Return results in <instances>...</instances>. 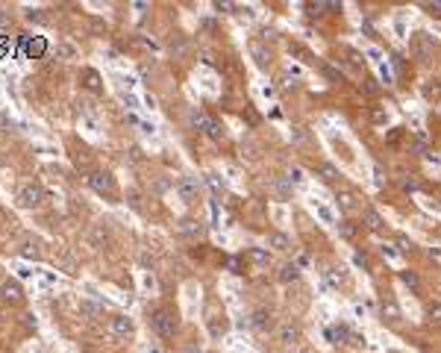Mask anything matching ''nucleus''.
<instances>
[{
    "mask_svg": "<svg viewBox=\"0 0 441 353\" xmlns=\"http://www.w3.org/2000/svg\"><path fill=\"white\" fill-rule=\"evenodd\" d=\"M397 244H400V250H403V253L412 250V241H406V238H397Z\"/></svg>",
    "mask_w": 441,
    "mask_h": 353,
    "instance_id": "cd10ccee",
    "label": "nucleus"
},
{
    "mask_svg": "<svg viewBox=\"0 0 441 353\" xmlns=\"http://www.w3.org/2000/svg\"><path fill=\"white\" fill-rule=\"evenodd\" d=\"M297 277H300V268H297V265H283V268H280V280H283V283H294Z\"/></svg>",
    "mask_w": 441,
    "mask_h": 353,
    "instance_id": "a211bd4d",
    "label": "nucleus"
},
{
    "mask_svg": "<svg viewBox=\"0 0 441 353\" xmlns=\"http://www.w3.org/2000/svg\"><path fill=\"white\" fill-rule=\"evenodd\" d=\"M21 256H27V259H38L41 250H38V241H27L24 247H21Z\"/></svg>",
    "mask_w": 441,
    "mask_h": 353,
    "instance_id": "5701e85b",
    "label": "nucleus"
},
{
    "mask_svg": "<svg viewBox=\"0 0 441 353\" xmlns=\"http://www.w3.org/2000/svg\"><path fill=\"white\" fill-rule=\"evenodd\" d=\"M297 353H306V350H297Z\"/></svg>",
    "mask_w": 441,
    "mask_h": 353,
    "instance_id": "72a5a7b5",
    "label": "nucleus"
},
{
    "mask_svg": "<svg viewBox=\"0 0 441 353\" xmlns=\"http://www.w3.org/2000/svg\"><path fill=\"white\" fill-rule=\"evenodd\" d=\"M291 135H294V141H303V130H300V127H294V133H291Z\"/></svg>",
    "mask_w": 441,
    "mask_h": 353,
    "instance_id": "7c9ffc66",
    "label": "nucleus"
},
{
    "mask_svg": "<svg viewBox=\"0 0 441 353\" xmlns=\"http://www.w3.org/2000/svg\"><path fill=\"white\" fill-rule=\"evenodd\" d=\"M197 191H200V185H197V180L194 177H183L180 183H177V194L183 197V200H197Z\"/></svg>",
    "mask_w": 441,
    "mask_h": 353,
    "instance_id": "0eeeda50",
    "label": "nucleus"
},
{
    "mask_svg": "<svg viewBox=\"0 0 441 353\" xmlns=\"http://www.w3.org/2000/svg\"><path fill=\"white\" fill-rule=\"evenodd\" d=\"M362 221H365V227H368V230H373V233H379V230H382V218H379V212H376V209H365V212H362Z\"/></svg>",
    "mask_w": 441,
    "mask_h": 353,
    "instance_id": "4468645a",
    "label": "nucleus"
},
{
    "mask_svg": "<svg viewBox=\"0 0 441 353\" xmlns=\"http://www.w3.org/2000/svg\"><path fill=\"white\" fill-rule=\"evenodd\" d=\"M291 180H294V183H300V180H303V171L294 168V171H291Z\"/></svg>",
    "mask_w": 441,
    "mask_h": 353,
    "instance_id": "c85d7f7f",
    "label": "nucleus"
},
{
    "mask_svg": "<svg viewBox=\"0 0 441 353\" xmlns=\"http://www.w3.org/2000/svg\"><path fill=\"white\" fill-rule=\"evenodd\" d=\"M186 353H197V350H186Z\"/></svg>",
    "mask_w": 441,
    "mask_h": 353,
    "instance_id": "473e14b6",
    "label": "nucleus"
},
{
    "mask_svg": "<svg viewBox=\"0 0 441 353\" xmlns=\"http://www.w3.org/2000/svg\"><path fill=\"white\" fill-rule=\"evenodd\" d=\"M6 24H9V21H6V18L0 15V27H6Z\"/></svg>",
    "mask_w": 441,
    "mask_h": 353,
    "instance_id": "2f4dec72",
    "label": "nucleus"
},
{
    "mask_svg": "<svg viewBox=\"0 0 441 353\" xmlns=\"http://www.w3.org/2000/svg\"><path fill=\"white\" fill-rule=\"evenodd\" d=\"M424 97H426V100H435V97H441V85L435 83V80H429V83L424 85Z\"/></svg>",
    "mask_w": 441,
    "mask_h": 353,
    "instance_id": "4be33fe9",
    "label": "nucleus"
},
{
    "mask_svg": "<svg viewBox=\"0 0 441 353\" xmlns=\"http://www.w3.org/2000/svg\"><path fill=\"white\" fill-rule=\"evenodd\" d=\"M150 324L162 338H171L174 333H177V315H174L171 309H156V312L150 315Z\"/></svg>",
    "mask_w": 441,
    "mask_h": 353,
    "instance_id": "7ed1b4c3",
    "label": "nucleus"
},
{
    "mask_svg": "<svg viewBox=\"0 0 441 353\" xmlns=\"http://www.w3.org/2000/svg\"><path fill=\"white\" fill-rule=\"evenodd\" d=\"M326 338H329L333 344L347 341V338H350V327H347V324H336V327H329V330H326Z\"/></svg>",
    "mask_w": 441,
    "mask_h": 353,
    "instance_id": "ddd939ff",
    "label": "nucleus"
},
{
    "mask_svg": "<svg viewBox=\"0 0 441 353\" xmlns=\"http://www.w3.org/2000/svg\"><path fill=\"white\" fill-rule=\"evenodd\" d=\"M321 174H323V180H329V183H333V180L339 177V174H336V168H333V165H321Z\"/></svg>",
    "mask_w": 441,
    "mask_h": 353,
    "instance_id": "393cba45",
    "label": "nucleus"
},
{
    "mask_svg": "<svg viewBox=\"0 0 441 353\" xmlns=\"http://www.w3.org/2000/svg\"><path fill=\"white\" fill-rule=\"evenodd\" d=\"M400 280H403V286H409L412 291H418V288H421V280H418V274H415V271H400Z\"/></svg>",
    "mask_w": 441,
    "mask_h": 353,
    "instance_id": "6ab92c4d",
    "label": "nucleus"
},
{
    "mask_svg": "<svg viewBox=\"0 0 441 353\" xmlns=\"http://www.w3.org/2000/svg\"><path fill=\"white\" fill-rule=\"evenodd\" d=\"M0 291H3L6 300H21V297H24V288H21V283H15V280H3Z\"/></svg>",
    "mask_w": 441,
    "mask_h": 353,
    "instance_id": "f8f14e48",
    "label": "nucleus"
},
{
    "mask_svg": "<svg viewBox=\"0 0 441 353\" xmlns=\"http://www.w3.org/2000/svg\"><path fill=\"white\" fill-rule=\"evenodd\" d=\"M191 124H194L203 135H209V138H220V135H224V127H220L215 118L203 115V112H194V115H191Z\"/></svg>",
    "mask_w": 441,
    "mask_h": 353,
    "instance_id": "20e7f679",
    "label": "nucleus"
},
{
    "mask_svg": "<svg viewBox=\"0 0 441 353\" xmlns=\"http://www.w3.org/2000/svg\"><path fill=\"white\" fill-rule=\"evenodd\" d=\"M247 259L259 265V268H268L271 265V253L265 250V247H247Z\"/></svg>",
    "mask_w": 441,
    "mask_h": 353,
    "instance_id": "9b49d317",
    "label": "nucleus"
},
{
    "mask_svg": "<svg viewBox=\"0 0 441 353\" xmlns=\"http://www.w3.org/2000/svg\"><path fill=\"white\" fill-rule=\"evenodd\" d=\"M15 200L21 209H35V206H41V200H44V188L38 183H24L18 188Z\"/></svg>",
    "mask_w": 441,
    "mask_h": 353,
    "instance_id": "f257e3e1",
    "label": "nucleus"
},
{
    "mask_svg": "<svg viewBox=\"0 0 441 353\" xmlns=\"http://www.w3.org/2000/svg\"><path fill=\"white\" fill-rule=\"evenodd\" d=\"M177 233H180V235H191V238H194V235L203 233V224H200L197 218H183L180 224H177Z\"/></svg>",
    "mask_w": 441,
    "mask_h": 353,
    "instance_id": "1a4fd4ad",
    "label": "nucleus"
},
{
    "mask_svg": "<svg viewBox=\"0 0 441 353\" xmlns=\"http://www.w3.org/2000/svg\"><path fill=\"white\" fill-rule=\"evenodd\" d=\"M88 188L97 191V194H103V197H115V194H118L115 177L106 174V171H94V174H88Z\"/></svg>",
    "mask_w": 441,
    "mask_h": 353,
    "instance_id": "f03ea898",
    "label": "nucleus"
},
{
    "mask_svg": "<svg viewBox=\"0 0 441 353\" xmlns=\"http://www.w3.org/2000/svg\"><path fill=\"white\" fill-rule=\"evenodd\" d=\"M268 247H273V250H280V253H289L294 244H291V238L286 233L273 230V233H268Z\"/></svg>",
    "mask_w": 441,
    "mask_h": 353,
    "instance_id": "6e6552de",
    "label": "nucleus"
},
{
    "mask_svg": "<svg viewBox=\"0 0 441 353\" xmlns=\"http://www.w3.org/2000/svg\"><path fill=\"white\" fill-rule=\"evenodd\" d=\"M277 336H280V341H283V344H289V347H291V344H297V341H300V327H294V324H283Z\"/></svg>",
    "mask_w": 441,
    "mask_h": 353,
    "instance_id": "9d476101",
    "label": "nucleus"
},
{
    "mask_svg": "<svg viewBox=\"0 0 441 353\" xmlns=\"http://www.w3.org/2000/svg\"><path fill=\"white\" fill-rule=\"evenodd\" d=\"M339 233L344 235V238H350V235H353V227H350V224H339Z\"/></svg>",
    "mask_w": 441,
    "mask_h": 353,
    "instance_id": "bb28decb",
    "label": "nucleus"
},
{
    "mask_svg": "<svg viewBox=\"0 0 441 353\" xmlns=\"http://www.w3.org/2000/svg\"><path fill=\"white\" fill-rule=\"evenodd\" d=\"M382 318L385 321H400V309H397V303H382Z\"/></svg>",
    "mask_w": 441,
    "mask_h": 353,
    "instance_id": "412c9836",
    "label": "nucleus"
},
{
    "mask_svg": "<svg viewBox=\"0 0 441 353\" xmlns=\"http://www.w3.org/2000/svg\"><path fill=\"white\" fill-rule=\"evenodd\" d=\"M271 324H273L271 309L259 306V309H253V312H250V327H253V330H259V333H265V330H271Z\"/></svg>",
    "mask_w": 441,
    "mask_h": 353,
    "instance_id": "423d86ee",
    "label": "nucleus"
},
{
    "mask_svg": "<svg viewBox=\"0 0 441 353\" xmlns=\"http://www.w3.org/2000/svg\"><path fill=\"white\" fill-rule=\"evenodd\" d=\"M103 309L97 306V303H88V300H83L80 303V315H85V318H97Z\"/></svg>",
    "mask_w": 441,
    "mask_h": 353,
    "instance_id": "aec40b11",
    "label": "nucleus"
},
{
    "mask_svg": "<svg viewBox=\"0 0 441 353\" xmlns=\"http://www.w3.org/2000/svg\"><path fill=\"white\" fill-rule=\"evenodd\" d=\"M0 130H9V118L0 112Z\"/></svg>",
    "mask_w": 441,
    "mask_h": 353,
    "instance_id": "c756f323",
    "label": "nucleus"
},
{
    "mask_svg": "<svg viewBox=\"0 0 441 353\" xmlns=\"http://www.w3.org/2000/svg\"><path fill=\"white\" fill-rule=\"evenodd\" d=\"M426 324L441 327V303H429V306H426Z\"/></svg>",
    "mask_w": 441,
    "mask_h": 353,
    "instance_id": "f3484780",
    "label": "nucleus"
},
{
    "mask_svg": "<svg viewBox=\"0 0 441 353\" xmlns=\"http://www.w3.org/2000/svg\"><path fill=\"white\" fill-rule=\"evenodd\" d=\"M109 333L115 338H130L136 333V324H133V318H127V315H115V318H109Z\"/></svg>",
    "mask_w": 441,
    "mask_h": 353,
    "instance_id": "39448f33",
    "label": "nucleus"
},
{
    "mask_svg": "<svg viewBox=\"0 0 441 353\" xmlns=\"http://www.w3.org/2000/svg\"><path fill=\"white\" fill-rule=\"evenodd\" d=\"M336 203H339L341 212H353V209H356V194H350V191H341L339 197H336Z\"/></svg>",
    "mask_w": 441,
    "mask_h": 353,
    "instance_id": "dca6fc26",
    "label": "nucleus"
},
{
    "mask_svg": "<svg viewBox=\"0 0 441 353\" xmlns=\"http://www.w3.org/2000/svg\"><path fill=\"white\" fill-rule=\"evenodd\" d=\"M138 259H141V265H150V268H153V253L141 250V253H138Z\"/></svg>",
    "mask_w": 441,
    "mask_h": 353,
    "instance_id": "a878e982",
    "label": "nucleus"
},
{
    "mask_svg": "<svg viewBox=\"0 0 441 353\" xmlns=\"http://www.w3.org/2000/svg\"><path fill=\"white\" fill-rule=\"evenodd\" d=\"M206 185H209L215 194H224V191H227V183H224V177H220V174H215V171H209V174H206Z\"/></svg>",
    "mask_w": 441,
    "mask_h": 353,
    "instance_id": "2eb2a0df",
    "label": "nucleus"
},
{
    "mask_svg": "<svg viewBox=\"0 0 441 353\" xmlns=\"http://www.w3.org/2000/svg\"><path fill=\"white\" fill-rule=\"evenodd\" d=\"M83 77H85V85H88L91 91H100V88H103V85H100V77H97L94 71H85Z\"/></svg>",
    "mask_w": 441,
    "mask_h": 353,
    "instance_id": "b1692460",
    "label": "nucleus"
}]
</instances>
